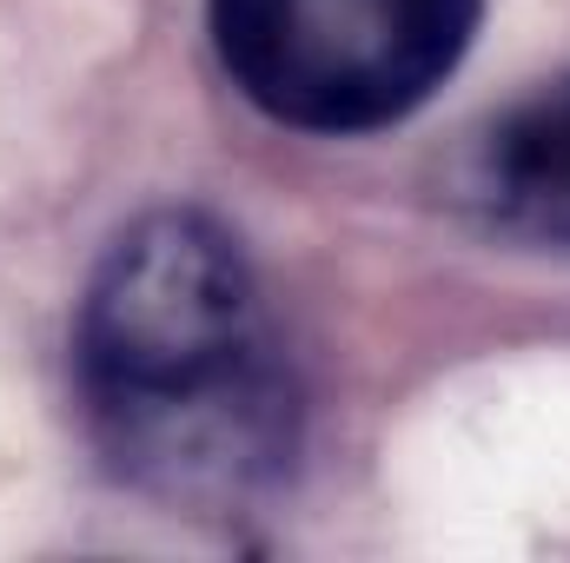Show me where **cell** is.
<instances>
[{"label":"cell","instance_id":"6da1fadb","mask_svg":"<svg viewBox=\"0 0 570 563\" xmlns=\"http://www.w3.org/2000/svg\"><path fill=\"white\" fill-rule=\"evenodd\" d=\"M73 385L107 464L166 504L233 511L298 457V385L239 239L153 213L80 298Z\"/></svg>","mask_w":570,"mask_h":563},{"label":"cell","instance_id":"3957f363","mask_svg":"<svg viewBox=\"0 0 570 563\" xmlns=\"http://www.w3.org/2000/svg\"><path fill=\"white\" fill-rule=\"evenodd\" d=\"M478 192L504 226L570 246V80L544 87L484 134Z\"/></svg>","mask_w":570,"mask_h":563},{"label":"cell","instance_id":"7a4b0ae2","mask_svg":"<svg viewBox=\"0 0 570 563\" xmlns=\"http://www.w3.org/2000/svg\"><path fill=\"white\" fill-rule=\"evenodd\" d=\"M478 33V0H213L233 87L298 134L419 113Z\"/></svg>","mask_w":570,"mask_h":563}]
</instances>
